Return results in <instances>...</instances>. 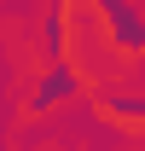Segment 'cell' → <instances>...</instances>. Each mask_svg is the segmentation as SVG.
Instances as JSON below:
<instances>
[{
    "instance_id": "cell-1",
    "label": "cell",
    "mask_w": 145,
    "mask_h": 151,
    "mask_svg": "<svg viewBox=\"0 0 145 151\" xmlns=\"http://www.w3.org/2000/svg\"><path fill=\"white\" fill-rule=\"evenodd\" d=\"M70 87H75V76L64 70V64H52V76L41 81V93H35V111H47V105H52V99H64Z\"/></svg>"
}]
</instances>
